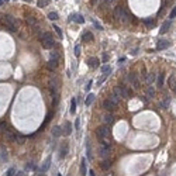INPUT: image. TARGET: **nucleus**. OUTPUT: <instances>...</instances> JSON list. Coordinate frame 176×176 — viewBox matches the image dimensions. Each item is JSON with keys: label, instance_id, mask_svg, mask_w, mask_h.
I'll return each instance as SVG.
<instances>
[{"label": "nucleus", "instance_id": "50", "mask_svg": "<svg viewBox=\"0 0 176 176\" xmlns=\"http://www.w3.org/2000/svg\"><path fill=\"white\" fill-rule=\"evenodd\" d=\"M27 169H35L34 164H28V165H27Z\"/></svg>", "mask_w": 176, "mask_h": 176}, {"label": "nucleus", "instance_id": "19", "mask_svg": "<svg viewBox=\"0 0 176 176\" xmlns=\"http://www.w3.org/2000/svg\"><path fill=\"white\" fill-rule=\"evenodd\" d=\"M27 24H28L30 27L38 28V21H37V18H34V17H27Z\"/></svg>", "mask_w": 176, "mask_h": 176}, {"label": "nucleus", "instance_id": "53", "mask_svg": "<svg viewBox=\"0 0 176 176\" xmlns=\"http://www.w3.org/2000/svg\"><path fill=\"white\" fill-rule=\"evenodd\" d=\"M89 175H90V176H96V175H94V170H89Z\"/></svg>", "mask_w": 176, "mask_h": 176}, {"label": "nucleus", "instance_id": "35", "mask_svg": "<svg viewBox=\"0 0 176 176\" xmlns=\"http://www.w3.org/2000/svg\"><path fill=\"white\" fill-rule=\"evenodd\" d=\"M48 18L51 20V21H55V20H58V14L55 12H52V13H49L48 14Z\"/></svg>", "mask_w": 176, "mask_h": 176}, {"label": "nucleus", "instance_id": "56", "mask_svg": "<svg viewBox=\"0 0 176 176\" xmlns=\"http://www.w3.org/2000/svg\"><path fill=\"white\" fill-rule=\"evenodd\" d=\"M24 1H31V0H24Z\"/></svg>", "mask_w": 176, "mask_h": 176}, {"label": "nucleus", "instance_id": "46", "mask_svg": "<svg viewBox=\"0 0 176 176\" xmlns=\"http://www.w3.org/2000/svg\"><path fill=\"white\" fill-rule=\"evenodd\" d=\"M75 127H76V131H79V127H80V120L76 118V121H75Z\"/></svg>", "mask_w": 176, "mask_h": 176}, {"label": "nucleus", "instance_id": "40", "mask_svg": "<svg viewBox=\"0 0 176 176\" xmlns=\"http://www.w3.org/2000/svg\"><path fill=\"white\" fill-rule=\"evenodd\" d=\"M108 75H102V78H100V79L97 80V86H100L103 83V82H104V80H106V78H107Z\"/></svg>", "mask_w": 176, "mask_h": 176}, {"label": "nucleus", "instance_id": "54", "mask_svg": "<svg viewBox=\"0 0 176 176\" xmlns=\"http://www.w3.org/2000/svg\"><path fill=\"white\" fill-rule=\"evenodd\" d=\"M3 3H4V0H0V6H1V4H3Z\"/></svg>", "mask_w": 176, "mask_h": 176}, {"label": "nucleus", "instance_id": "31", "mask_svg": "<svg viewBox=\"0 0 176 176\" xmlns=\"http://www.w3.org/2000/svg\"><path fill=\"white\" fill-rule=\"evenodd\" d=\"M147 96H148V97H153V96H155V89H153L152 86H148V89H147Z\"/></svg>", "mask_w": 176, "mask_h": 176}, {"label": "nucleus", "instance_id": "12", "mask_svg": "<svg viewBox=\"0 0 176 176\" xmlns=\"http://www.w3.org/2000/svg\"><path fill=\"white\" fill-rule=\"evenodd\" d=\"M120 86H121L123 97H124V99H131V96H132V90H131V89H128L127 86H123V85H120Z\"/></svg>", "mask_w": 176, "mask_h": 176}, {"label": "nucleus", "instance_id": "29", "mask_svg": "<svg viewBox=\"0 0 176 176\" xmlns=\"http://www.w3.org/2000/svg\"><path fill=\"white\" fill-rule=\"evenodd\" d=\"M86 155H87V159H92V151H90V142H89V140H86Z\"/></svg>", "mask_w": 176, "mask_h": 176}, {"label": "nucleus", "instance_id": "52", "mask_svg": "<svg viewBox=\"0 0 176 176\" xmlns=\"http://www.w3.org/2000/svg\"><path fill=\"white\" fill-rule=\"evenodd\" d=\"M107 59H108V57H107V55H106V54H104V55H103V61H104V62H106V61H107Z\"/></svg>", "mask_w": 176, "mask_h": 176}, {"label": "nucleus", "instance_id": "55", "mask_svg": "<svg viewBox=\"0 0 176 176\" xmlns=\"http://www.w3.org/2000/svg\"><path fill=\"white\" fill-rule=\"evenodd\" d=\"M173 90H175V92H176V83H175V87H173Z\"/></svg>", "mask_w": 176, "mask_h": 176}, {"label": "nucleus", "instance_id": "5", "mask_svg": "<svg viewBox=\"0 0 176 176\" xmlns=\"http://www.w3.org/2000/svg\"><path fill=\"white\" fill-rule=\"evenodd\" d=\"M96 135L100 138V140H106L108 138L110 135V128H108V125H102V127H99L96 130Z\"/></svg>", "mask_w": 176, "mask_h": 176}, {"label": "nucleus", "instance_id": "22", "mask_svg": "<svg viewBox=\"0 0 176 176\" xmlns=\"http://www.w3.org/2000/svg\"><path fill=\"white\" fill-rule=\"evenodd\" d=\"M62 132H63L62 127H59V125H55V127L52 128V135H54V137H59Z\"/></svg>", "mask_w": 176, "mask_h": 176}, {"label": "nucleus", "instance_id": "37", "mask_svg": "<svg viewBox=\"0 0 176 176\" xmlns=\"http://www.w3.org/2000/svg\"><path fill=\"white\" fill-rule=\"evenodd\" d=\"M108 99H110L111 102H114V103H116V104H118V102H120V97H117V96H116V94H111V96L108 97Z\"/></svg>", "mask_w": 176, "mask_h": 176}, {"label": "nucleus", "instance_id": "49", "mask_svg": "<svg viewBox=\"0 0 176 176\" xmlns=\"http://www.w3.org/2000/svg\"><path fill=\"white\" fill-rule=\"evenodd\" d=\"M90 87H92V80L89 82V83H87V86H86V92H89V90H90Z\"/></svg>", "mask_w": 176, "mask_h": 176}, {"label": "nucleus", "instance_id": "36", "mask_svg": "<svg viewBox=\"0 0 176 176\" xmlns=\"http://www.w3.org/2000/svg\"><path fill=\"white\" fill-rule=\"evenodd\" d=\"M156 80H158V85L162 87V86H164V75H162V73L158 75V79H156Z\"/></svg>", "mask_w": 176, "mask_h": 176}, {"label": "nucleus", "instance_id": "33", "mask_svg": "<svg viewBox=\"0 0 176 176\" xmlns=\"http://www.w3.org/2000/svg\"><path fill=\"white\" fill-rule=\"evenodd\" d=\"M168 83H169V86L172 87V89L175 87V83H176V78H175V75H172V76L169 78V80H168Z\"/></svg>", "mask_w": 176, "mask_h": 176}, {"label": "nucleus", "instance_id": "1", "mask_svg": "<svg viewBox=\"0 0 176 176\" xmlns=\"http://www.w3.org/2000/svg\"><path fill=\"white\" fill-rule=\"evenodd\" d=\"M59 85H61V82L58 79L57 76L54 75L51 76V80H49V87H51V93H52V97H54V106H57L58 104V90H59Z\"/></svg>", "mask_w": 176, "mask_h": 176}, {"label": "nucleus", "instance_id": "14", "mask_svg": "<svg viewBox=\"0 0 176 176\" xmlns=\"http://www.w3.org/2000/svg\"><path fill=\"white\" fill-rule=\"evenodd\" d=\"M87 63H89V66H90V68H97V66H99V63H100V61H99V58L92 57V58L87 59Z\"/></svg>", "mask_w": 176, "mask_h": 176}, {"label": "nucleus", "instance_id": "2", "mask_svg": "<svg viewBox=\"0 0 176 176\" xmlns=\"http://www.w3.org/2000/svg\"><path fill=\"white\" fill-rule=\"evenodd\" d=\"M114 18L120 21V23H128V20H130V16H128V13L125 10L124 7H116V10H114Z\"/></svg>", "mask_w": 176, "mask_h": 176}, {"label": "nucleus", "instance_id": "20", "mask_svg": "<svg viewBox=\"0 0 176 176\" xmlns=\"http://www.w3.org/2000/svg\"><path fill=\"white\" fill-rule=\"evenodd\" d=\"M82 40L85 41V42H92L93 41V34H92L90 31H87V33H85V34L82 35Z\"/></svg>", "mask_w": 176, "mask_h": 176}, {"label": "nucleus", "instance_id": "17", "mask_svg": "<svg viewBox=\"0 0 176 176\" xmlns=\"http://www.w3.org/2000/svg\"><path fill=\"white\" fill-rule=\"evenodd\" d=\"M68 151H69V145H68V144L62 145L61 151H59V159H63V158H65V156L68 155Z\"/></svg>", "mask_w": 176, "mask_h": 176}, {"label": "nucleus", "instance_id": "51", "mask_svg": "<svg viewBox=\"0 0 176 176\" xmlns=\"http://www.w3.org/2000/svg\"><path fill=\"white\" fill-rule=\"evenodd\" d=\"M100 1H102V0H92V3H93V4H94V6H96V4H99V3H100Z\"/></svg>", "mask_w": 176, "mask_h": 176}, {"label": "nucleus", "instance_id": "44", "mask_svg": "<svg viewBox=\"0 0 176 176\" xmlns=\"http://www.w3.org/2000/svg\"><path fill=\"white\" fill-rule=\"evenodd\" d=\"M169 102H170V99H169L168 96H166V99H165V100H164V103H162V106H164V107L166 108L168 106H169Z\"/></svg>", "mask_w": 176, "mask_h": 176}, {"label": "nucleus", "instance_id": "24", "mask_svg": "<svg viewBox=\"0 0 176 176\" xmlns=\"http://www.w3.org/2000/svg\"><path fill=\"white\" fill-rule=\"evenodd\" d=\"M80 175L86 176V159L85 158L80 161Z\"/></svg>", "mask_w": 176, "mask_h": 176}, {"label": "nucleus", "instance_id": "38", "mask_svg": "<svg viewBox=\"0 0 176 176\" xmlns=\"http://www.w3.org/2000/svg\"><path fill=\"white\" fill-rule=\"evenodd\" d=\"M0 159H1V161H6V159H7V153H6L4 149H1V151H0Z\"/></svg>", "mask_w": 176, "mask_h": 176}, {"label": "nucleus", "instance_id": "21", "mask_svg": "<svg viewBox=\"0 0 176 176\" xmlns=\"http://www.w3.org/2000/svg\"><path fill=\"white\" fill-rule=\"evenodd\" d=\"M169 28H170V20L169 21H165V23L162 24V27H161V30H159V33H161V34H165Z\"/></svg>", "mask_w": 176, "mask_h": 176}, {"label": "nucleus", "instance_id": "18", "mask_svg": "<svg viewBox=\"0 0 176 176\" xmlns=\"http://www.w3.org/2000/svg\"><path fill=\"white\" fill-rule=\"evenodd\" d=\"M47 68L49 69V70H55L58 68V61H54V59H49L48 62H47Z\"/></svg>", "mask_w": 176, "mask_h": 176}, {"label": "nucleus", "instance_id": "7", "mask_svg": "<svg viewBox=\"0 0 176 176\" xmlns=\"http://www.w3.org/2000/svg\"><path fill=\"white\" fill-rule=\"evenodd\" d=\"M128 80L131 82V85L134 86V89H140V87H141V85H140V80H138V78H137V75L130 73V75H128Z\"/></svg>", "mask_w": 176, "mask_h": 176}, {"label": "nucleus", "instance_id": "42", "mask_svg": "<svg viewBox=\"0 0 176 176\" xmlns=\"http://www.w3.org/2000/svg\"><path fill=\"white\" fill-rule=\"evenodd\" d=\"M14 173H16V169H14V168H10V169L7 170L6 176H14Z\"/></svg>", "mask_w": 176, "mask_h": 176}, {"label": "nucleus", "instance_id": "28", "mask_svg": "<svg viewBox=\"0 0 176 176\" xmlns=\"http://www.w3.org/2000/svg\"><path fill=\"white\" fill-rule=\"evenodd\" d=\"M113 94H116L117 97H123V92H121V86H116L114 87V90H113Z\"/></svg>", "mask_w": 176, "mask_h": 176}, {"label": "nucleus", "instance_id": "41", "mask_svg": "<svg viewBox=\"0 0 176 176\" xmlns=\"http://www.w3.org/2000/svg\"><path fill=\"white\" fill-rule=\"evenodd\" d=\"M175 17H176V7H173V9H172V12H170V14H169V18H170V20H173Z\"/></svg>", "mask_w": 176, "mask_h": 176}, {"label": "nucleus", "instance_id": "10", "mask_svg": "<svg viewBox=\"0 0 176 176\" xmlns=\"http://www.w3.org/2000/svg\"><path fill=\"white\" fill-rule=\"evenodd\" d=\"M70 20H72V21H76L78 24H83V23H85L83 16L79 14V13H73V14H70Z\"/></svg>", "mask_w": 176, "mask_h": 176}, {"label": "nucleus", "instance_id": "30", "mask_svg": "<svg viewBox=\"0 0 176 176\" xmlns=\"http://www.w3.org/2000/svg\"><path fill=\"white\" fill-rule=\"evenodd\" d=\"M69 111H70V114H75V111H76V99L75 97L70 100V110Z\"/></svg>", "mask_w": 176, "mask_h": 176}, {"label": "nucleus", "instance_id": "48", "mask_svg": "<svg viewBox=\"0 0 176 176\" xmlns=\"http://www.w3.org/2000/svg\"><path fill=\"white\" fill-rule=\"evenodd\" d=\"M93 24H94V27H97L99 30H103V27H102V25H100L99 23H97V21H93Z\"/></svg>", "mask_w": 176, "mask_h": 176}, {"label": "nucleus", "instance_id": "39", "mask_svg": "<svg viewBox=\"0 0 176 176\" xmlns=\"http://www.w3.org/2000/svg\"><path fill=\"white\" fill-rule=\"evenodd\" d=\"M54 30H55V33L58 34V37H59V38H62V31H61V28H59L58 25H54Z\"/></svg>", "mask_w": 176, "mask_h": 176}, {"label": "nucleus", "instance_id": "32", "mask_svg": "<svg viewBox=\"0 0 176 176\" xmlns=\"http://www.w3.org/2000/svg\"><path fill=\"white\" fill-rule=\"evenodd\" d=\"M110 72H111V68H110L108 65H103L102 66V73L103 75H108Z\"/></svg>", "mask_w": 176, "mask_h": 176}, {"label": "nucleus", "instance_id": "43", "mask_svg": "<svg viewBox=\"0 0 176 176\" xmlns=\"http://www.w3.org/2000/svg\"><path fill=\"white\" fill-rule=\"evenodd\" d=\"M75 57H79V55H80V45H76V47H75Z\"/></svg>", "mask_w": 176, "mask_h": 176}, {"label": "nucleus", "instance_id": "15", "mask_svg": "<svg viewBox=\"0 0 176 176\" xmlns=\"http://www.w3.org/2000/svg\"><path fill=\"white\" fill-rule=\"evenodd\" d=\"M49 165H51V156H48V158L42 162V165H41V172H42V173L47 172V170L49 169Z\"/></svg>", "mask_w": 176, "mask_h": 176}, {"label": "nucleus", "instance_id": "34", "mask_svg": "<svg viewBox=\"0 0 176 176\" xmlns=\"http://www.w3.org/2000/svg\"><path fill=\"white\" fill-rule=\"evenodd\" d=\"M49 59H54V61H58V62H59V52H51Z\"/></svg>", "mask_w": 176, "mask_h": 176}, {"label": "nucleus", "instance_id": "27", "mask_svg": "<svg viewBox=\"0 0 176 176\" xmlns=\"http://www.w3.org/2000/svg\"><path fill=\"white\" fill-rule=\"evenodd\" d=\"M102 168L104 170H107V169H110L111 168V161H108V159H104L102 162Z\"/></svg>", "mask_w": 176, "mask_h": 176}, {"label": "nucleus", "instance_id": "11", "mask_svg": "<svg viewBox=\"0 0 176 176\" xmlns=\"http://www.w3.org/2000/svg\"><path fill=\"white\" fill-rule=\"evenodd\" d=\"M170 47V42L168 40H159L158 44H156V48L158 49H166V48H169Z\"/></svg>", "mask_w": 176, "mask_h": 176}, {"label": "nucleus", "instance_id": "23", "mask_svg": "<svg viewBox=\"0 0 176 176\" xmlns=\"http://www.w3.org/2000/svg\"><path fill=\"white\" fill-rule=\"evenodd\" d=\"M93 102H94V94H93V93H89V94L86 96L85 104H86V106H90V104H92Z\"/></svg>", "mask_w": 176, "mask_h": 176}, {"label": "nucleus", "instance_id": "13", "mask_svg": "<svg viewBox=\"0 0 176 176\" xmlns=\"http://www.w3.org/2000/svg\"><path fill=\"white\" fill-rule=\"evenodd\" d=\"M4 138L6 140H9L10 142H16V140H17V135L16 134H13V131H4Z\"/></svg>", "mask_w": 176, "mask_h": 176}, {"label": "nucleus", "instance_id": "25", "mask_svg": "<svg viewBox=\"0 0 176 176\" xmlns=\"http://www.w3.org/2000/svg\"><path fill=\"white\" fill-rule=\"evenodd\" d=\"M156 79H158V75H155L153 72L148 73V78H147V82H148V83H153Z\"/></svg>", "mask_w": 176, "mask_h": 176}, {"label": "nucleus", "instance_id": "6", "mask_svg": "<svg viewBox=\"0 0 176 176\" xmlns=\"http://www.w3.org/2000/svg\"><path fill=\"white\" fill-rule=\"evenodd\" d=\"M116 107H117V104H116L114 102H111L110 99H106V100L103 102V108H106L107 111H113Z\"/></svg>", "mask_w": 176, "mask_h": 176}, {"label": "nucleus", "instance_id": "16", "mask_svg": "<svg viewBox=\"0 0 176 176\" xmlns=\"http://www.w3.org/2000/svg\"><path fill=\"white\" fill-rule=\"evenodd\" d=\"M62 130H63V132H65V135H70V134H72V124H70L69 121H65Z\"/></svg>", "mask_w": 176, "mask_h": 176}, {"label": "nucleus", "instance_id": "8", "mask_svg": "<svg viewBox=\"0 0 176 176\" xmlns=\"http://www.w3.org/2000/svg\"><path fill=\"white\" fill-rule=\"evenodd\" d=\"M103 123H104V125H110V124H113L114 123V117H113V114L111 113H106V114H103Z\"/></svg>", "mask_w": 176, "mask_h": 176}, {"label": "nucleus", "instance_id": "3", "mask_svg": "<svg viewBox=\"0 0 176 176\" xmlns=\"http://www.w3.org/2000/svg\"><path fill=\"white\" fill-rule=\"evenodd\" d=\"M40 40H41L42 47L47 48V49H49V48H52V47L55 45V40H54L52 34H49V33H44V34H41Z\"/></svg>", "mask_w": 176, "mask_h": 176}, {"label": "nucleus", "instance_id": "9", "mask_svg": "<svg viewBox=\"0 0 176 176\" xmlns=\"http://www.w3.org/2000/svg\"><path fill=\"white\" fill-rule=\"evenodd\" d=\"M108 155H110V147L102 144V147H100V156L104 159H108Z\"/></svg>", "mask_w": 176, "mask_h": 176}, {"label": "nucleus", "instance_id": "26", "mask_svg": "<svg viewBox=\"0 0 176 176\" xmlns=\"http://www.w3.org/2000/svg\"><path fill=\"white\" fill-rule=\"evenodd\" d=\"M144 23H145V25H147L148 28H152L153 25H155V20L153 18H145Z\"/></svg>", "mask_w": 176, "mask_h": 176}, {"label": "nucleus", "instance_id": "47", "mask_svg": "<svg viewBox=\"0 0 176 176\" xmlns=\"http://www.w3.org/2000/svg\"><path fill=\"white\" fill-rule=\"evenodd\" d=\"M116 1H117V0H106V4H107V6H111V4L116 3Z\"/></svg>", "mask_w": 176, "mask_h": 176}, {"label": "nucleus", "instance_id": "45", "mask_svg": "<svg viewBox=\"0 0 176 176\" xmlns=\"http://www.w3.org/2000/svg\"><path fill=\"white\" fill-rule=\"evenodd\" d=\"M45 4H48V0H40V1H38V6L40 7L45 6Z\"/></svg>", "mask_w": 176, "mask_h": 176}, {"label": "nucleus", "instance_id": "57", "mask_svg": "<svg viewBox=\"0 0 176 176\" xmlns=\"http://www.w3.org/2000/svg\"><path fill=\"white\" fill-rule=\"evenodd\" d=\"M58 176H62V175H58Z\"/></svg>", "mask_w": 176, "mask_h": 176}, {"label": "nucleus", "instance_id": "4", "mask_svg": "<svg viewBox=\"0 0 176 176\" xmlns=\"http://www.w3.org/2000/svg\"><path fill=\"white\" fill-rule=\"evenodd\" d=\"M3 24H4V27H6L7 30H10V31H17L18 30V21L13 17V16H4Z\"/></svg>", "mask_w": 176, "mask_h": 176}]
</instances>
